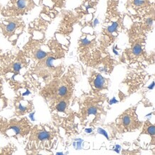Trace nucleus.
I'll use <instances>...</instances> for the list:
<instances>
[{"label":"nucleus","instance_id":"obj_8","mask_svg":"<svg viewBox=\"0 0 155 155\" xmlns=\"http://www.w3.org/2000/svg\"><path fill=\"white\" fill-rule=\"evenodd\" d=\"M117 27H118V23L117 22L114 23L112 26H110V27H109L108 28H107V32H108L109 34H112L114 31H116Z\"/></svg>","mask_w":155,"mask_h":155},{"label":"nucleus","instance_id":"obj_11","mask_svg":"<svg viewBox=\"0 0 155 155\" xmlns=\"http://www.w3.org/2000/svg\"><path fill=\"white\" fill-rule=\"evenodd\" d=\"M15 27H16V24L14 22H11L10 24H9V25L7 26V29H7L8 32H12V31L15 30Z\"/></svg>","mask_w":155,"mask_h":155},{"label":"nucleus","instance_id":"obj_13","mask_svg":"<svg viewBox=\"0 0 155 155\" xmlns=\"http://www.w3.org/2000/svg\"><path fill=\"white\" fill-rule=\"evenodd\" d=\"M147 132L149 134H150L151 136H153V135L154 134V127L153 126V125H151L147 128Z\"/></svg>","mask_w":155,"mask_h":155},{"label":"nucleus","instance_id":"obj_4","mask_svg":"<svg viewBox=\"0 0 155 155\" xmlns=\"http://www.w3.org/2000/svg\"><path fill=\"white\" fill-rule=\"evenodd\" d=\"M67 108V103L66 102H64V101H61L58 104H57L56 106V109L58 112H62L64 111Z\"/></svg>","mask_w":155,"mask_h":155},{"label":"nucleus","instance_id":"obj_17","mask_svg":"<svg viewBox=\"0 0 155 155\" xmlns=\"http://www.w3.org/2000/svg\"><path fill=\"white\" fill-rule=\"evenodd\" d=\"M115 102H117V101L116 100V99H115V98L114 97V98H113V99H112V101H111V102H110V104H112L113 103H115Z\"/></svg>","mask_w":155,"mask_h":155},{"label":"nucleus","instance_id":"obj_12","mask_svg":"<svg viewBox=\"0 0 155 155\" xmlns=\"http://www.w3.org/2000/svg\"><path fill=\"white\" fill-rule=\"evenodd\" d=\"M55 59V58L54 57H49L48 59H47V61H46V64H47V66L48 67H53V64H52V62H53V61Z\"/></svg>","mask_w":155,"mask_h":155},{"label":"nucleus","instance_id":"obj_22","mask_svg":"<svg viewBox=\"0 0 155 155\" xmlns=\"http://www.w3.org/2000/svg\"><path fill=\"white\" fill-rule=\"evenodd\" d=\"M113 51H114V54H118V52H117V51L115 50L114 48H113Z\"/></svg>","mask_w":155,"mask_h":155},{"label":"nucleus","instance_id":"obj_1","mask_svg":"<svg viewBox=\"0 0 155 155\" xmlns=\"http://www.w3.org/2000/svg\"><path fill=\"white\" fill-rule=\"evenodd\" d=\"M105 84V79L102 75L97 74L94 81V86L96 89H102Z\"/></svg>","mask_w":155,"mask_h":155},{"label":"nucleus","instance_id":"obj_16","mask_svg":"<svg viewBox=\"0 0 155 155\" xmlns=\"http://www.w3.org/2000/svg\"><path fill=\"white\" fill-rule=\"evenodd\" d=\"M34 114H35V113H32V114H31L30 115H29V117H30V119L32 121H35V119H34Z\"/></svg>","mask_w":155,"mask_h":155},{"label":"nucleus","instance_id":"obj_9","mask_svg":"<svg viewBox=\"0 0 155 155\" xmlns=\"http://www.w3.org/2000/svg\"><path fill=\"white\" fill-rule=\"evenodd\" d=\"M141 52H142V47L140 45H137L133 49V53L135 55H139L140 54Z\"/></svg>","mask_w":155,"mask_h":155},{"label":"nucleus","instance_id":"obj_20","mask_svg":"<svg viewBox=\"0 0 155 155\" xmlns=\"http://www.w3.org/2000/svg\"><path fill=\"white\" fill-rule=\"evenodd\" d=\"M85 131H86L87 133H91V132H92V129H87V130Z\"/></svg>","mask_w":155,"mask_h":155},{"label":"nucleus","instance_id":"obj_15","mask_svg":"<svg viewBox=\"0 0 155 155\" xmlns=\"http://www.w3.org/2000/svg\"><path fill=\"white\" fill-rule=\"evenodd\" d=\"M98 132L99 133V134H102L104 135V136L106 137L107 138H109V137H108V135H107V132H105V131H104V130H102V129L99 128V129H98Z\"/></svg>","mask_w":155,"mask_h":155},{"label":"nucleus","instance_id":"obj_10","mask_svg":"<svg viewBox=\"0 0 155 155\" xmlns=\"http://www.w3.org/2000/svg\"><path fill=\"white\" fill-rule=\"evenodd\" d=\"M97 110H98V109H97L96 107H89V108L88 109V110H87V114L88 115H90V114L95 115L97 114Z\"/></svg>","mask_w":155,"mask_h":155},{"label":"nucleus","instance_id":"obj_5","mask_svg":"<svg viewBox=\"0 0 155 155\" xmlns=\"http://www.w3.org/2000/svg\"><path fill=\"white\" fill-rule=\"evenodd\" d=\"M122 124H124V127H129L132 124V118L127 115L124 116V118L122 119Z\"/></svg>","mask_w":155,"mask_h":155},{"label":"nucleus","instance_id":"obj_21","mask_svg":"<svg viewBox=\"0 0 155 155\" xmlns=\"http://www.w3.org/2000/svg\"><path fill=\"white\" fill-rule=\"evenodd\" d=\"M28 94H29V91H27V92L24 93V94H23L24 96H25V95H28Z\"/></svg>","mask_w":155,"mask_h":155},{"label":"nucleus","instance_id":"obj_7","mask_svg":"<svg viewBox=\"0 0 155 155\" xmlns=\"http://www.w3.org/2000/svg\"><path fill=\"white\" fill-rule=\"evenodd\" d=\"M47 53L45 52L42 50H39L37 51V52L36 53V57L38 59H42L47 57Z\"/></svg>","mask_w":155,"mask_h":155},{"label":"nucleus","instance_id":"obj_18","mask_svg":"<svg viewBox=\"0 0 155 155\" xmlns=\"http://www.w3.org/2000/svg\"><path fill=\"white\" fill-rule=\"evenodd\" d=\"M154 81H153V82H152V84H151L150 86L148 87V88H149V89H153V87H154Z\"/></svg>","mask_w":155,"mask_h":155},{"label":"nucleus","instance_id":"obj_6","mask_svg":"<svg viewBox=\"0 0 155 155\" xmlns=\"http://www.w3.org/2000/svg\"><path fill=\"white\" fill-rule=\"evenodd\" d=\"M17 6L18 9H23L27 6V0H18L17 2Z\"/></svg>","mask_w":155,"mask_h":155},{"label":"nucleus","instance_id":"obj_14","mask_svg":"<svg viewBox=\"0 0 155 155\" xmlns=\"http://www.w3.org/2000/svg\"><path fill=\"white\" fill-rule=\"evenodd\" d=\"M21 68V64L20 63H16L14 65V69H15V71H19Z\"/></svg>","mask_w":155,"mask_h":155},{"label":"nucleus","instance_id":"obj_19","mask_svg":"<svg viewBox=\"0 0 155 155\" xmlns=\"http://www.w3.org/2000/svg\"><path fill=\"white\" fill-rule=\"evenodd\" d=\"M98 23H99V21H98V19H95V20H94V27H95V26H96V25H97V24H98Z\"/></svg>","mask_w":155,"mask_h":155},{"label":"nucleus","instance_id":"obj_2","mask_svg":"<svg viewBox=\"0 0 155 155\" xmlns=\"http://www.w3.org/2000/svg\"><path fill=\"white\" fill-rule=\"evenodd\" d=\"M49 137H50V134H49V132H46V131H42V132H40L38 134V139L41 141L49 140Z\"/></svg>","mask_w":155,"mask_h":155},{"label":"nucleus","instance_id":"obj_3","mask_svg":"<svg viewBox=\"0 0 155 155\" xmlns=\"http://www.w3.org/2000/svg\"><path fill=\"white\" fill-rule=\"evenodd\" d=\"M68 93V88L66 86H61V87H59V89H58V92H57V94L59 97H65Z\"/></svg>","mask_w":155,"mask_h":155}]
</instances>
